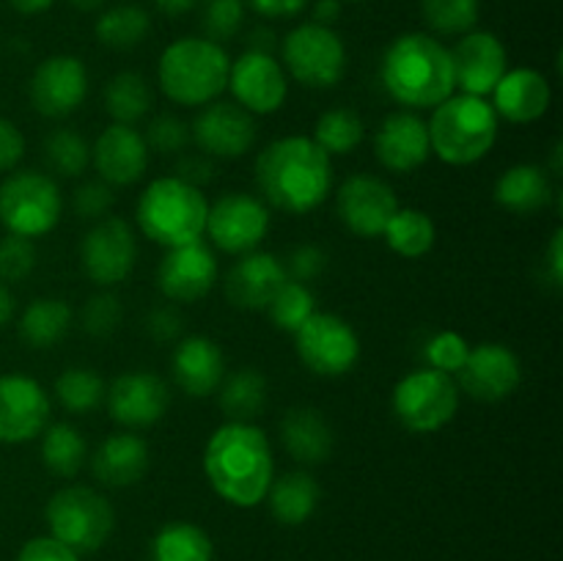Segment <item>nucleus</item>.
Listing matches in <instances>:
<instances>
[{"label":"nucleus","mask_w":563,"mask_h":561,"mask_svg":"<svg viewBox=\"0 0 563 561\" xmlns=\"http://www.w3.org/2000/svg\"><path fill=\"white\" fill-rule=\"evenodd\" d=\"M209 487L231 506L251 509L267 498L275 479V460L267 435L253 424L225 421L203 449Z\"/></svg>","instance_id":"obj_1"},{"label":"nucleus","mask_w":563,"mask_h":561,"mask_svg":"<svg viewBox=\"0 0 563 561\" xmlns=\"http://www.w3.org/2000/svg\"><path fill=\"white\" fill-rule=\"evenodd\" d=\"M256 185L269 207L286 215H306L322 207L333 190V163L311 138L286 135L262 148Z\"/></svg>","instance_id":"obj_2"},{"label":"nucleus","mask_w":563,"mask_h":561,"mask_svg":"<svg viewBox=\"0 0 563 561\" xmlns=\"http://www.w3.org/2000/svg\"><path fill=\"white\" fill-rule=\"evenodd\" d=\"M379 80L405 108H438L456 88L451 50L432 33H405L385 50Z\"/></svg>","instance_id":"obj_3"},{"label":"nucleus","mask_w":563,"mask_h":561,"mask_svg":"<svg viewBox=\"0 0 563 561\" xmlns=\"http://www.w3.org/2000/svg\"><path fill=\"white\" fill-rule=\"evenodd\" d=\"M231 58L218 42L203 36L176 38L163 50L157 80L165 97L185 108H201L218 99L229 86Z\"/></svg>","instance_id":"obj_4"},{"label":"nucleus","mask_w":563,"mask_h":561,"mask_svg":"<svg viewBox=\"0 0 563 561\" xmlns=\"http://www.w3.org/2000/svg\"><path fill=\"white\" fill-rule=\"evenodd\" d=\"M209 201L198 187L179 176H159L137 198L135 218L143 234L163 248L201 240L207 231Z\"/></svg>","instance_id":"obj_5"},{"label":"nucleus","mask_w":563,"mask_h":561,"mask_svg":"<svg viewBox=\"0 0 563 561\" xmlns=\"http://www.w3.org/2000/svg\"><path fill=\"white\" fill-rule=\"evenodd\" d=\"M427 130L429 146L443 163L473 165L487 157L498 141V113L484 97L451 94L445 102L432 108Z\"/></svg>","instance_id":"obj_6"},{"label":"nucleus","mask_w":563,"mask_h":561,"mask_svg":"<svg viewBox=\"0 0 563 561\" xmlns=\"http://www.w3.org/2000/svg\"><path fill=\"white\" fill-rule=\"evenodd\" d=\"M47 526L55 539L69 544L77 553H91L99 550L113 534V506L102 493L82 484L58 490L47 501Z\"/></svg>","instance_id":"obj_7"},{"label":"nucleus","mask_w":563,"mask_h":561,"mask_svg":"<svg viewBox=\"0 0 563 561\" xmlns=\"http://www.w3.org/2000/svg\"><path fill=\"white\" fill-rule=\"evenodd\" d=\"M64 198L47 174L16 170L0 185V223L9 234L44 237L58 226Z\"/></svg>","instance_id":"obj_8"},{"label":"nucleus","mask_w":563,"mask_h":561,"mask_svg":"<svg viewBox=\"0 0 563 561\" xmlns=\"http://www.w3.org/2000/svg\"><path fill=\"white\" fill-rule=\"evenodd\" d=\"M460 410V385L438 369H418L394 388V413L405 429L429 435L443 429Z\"/></svg>","instance_id":"obj_9"},{"label":"nucleus","mask_w":563,"mask_h":561,"mask_svg":"<svg viewBox=\"0 0 563 561\" xmlns=\"http://www.w3.org/2000/svg\"><path fill=\"white\" fill-rule=\"evenodd\" d=\"M280 53L289 75L308 88H333L344 77L346 50L333 28L306 22L286 33Z\"/></svg>","instance_id":"obj_10"},{"label":"nucleus","mask_w":563,"mask_h":561,"mask_svg":"<svg viewBox=\"0 0 563 561\" xmlns=\"http://www.w3.org/2000/svg\"><path fill=\"white\" fill-rule=\"evenodd\" d=\"M295 350L319 377H341L355 369L361 358V339L346 319L313 311L295 333Z\"/></svg>","instance_id":"obj_11"},{"label":"nucleus","mask_w":563,"mask_h":561,"mask_svg":"<svg viewBox=\"0 0 563 561\" xmlns=\"http://www.w3.org/2000/svg\"><path fill=\"white\" fill-rule=\"evenodd\" d=\"M269 231V209L262 198L251 193H225L209 207L207 231L209 240L225 253H251L264 242Z\"/></svg>","instance_id":"obj_12"},{"label":"nucleus","mask_w":563,"mask_h":561,"mask_svg":"<svg viewBox=\"0 0 563 561\" xmlns=\"http://www.w3.org/2000/svg\"><path fill=\"white\" fill-rule=\"evenodd\" d=\"M80 262L97 286H115L130 278L137 262V242L130 223L121 218H102L82 237Z\"/></svg>","instance_id":"obj_13"},{"label":"nucleus","mask_w":563,"mask_h":561,"mask_svg":"<svg viewBox=\"0 0 563 561\" xmlns=\"http://www.w3.org/2000/svg\"><path fill=\"white\" fill-rule=\"evenodd\" d=\"M399 209L394 187L385 179L372 174H355L344 179V185L335 193V212L341 223L357 237H383L385 226Z\"/></svg>","instance_id":"obj_14"},{"label":"nucleus","mask_w":563,"mask_h":561,"mask_svg":"<svg viewBox=\"0 0 563 561\" xmlns=\"http://www.w3.org/2000/svg\"><path fill=\"white\" fill-rule=\"evenodd\" d=\"M31 105L47 119H64L75 113L88 97V69L75 55H49L33 72L27 82Z\"/></svg>","instance_id":"obj_15"},{"label":"nucleus","mask_w":563,"mask_h":561,"mask_svg":"<svg viewBox=\"0 0 563 561\" xmlns=\"http://www.w3.org/2000/svg\"><path fill=\"white\" fill-rule=\"evenodd\" d=\"M236 105L247 113L269 116L284 108L289 97V82H286L284 66L269 53H253L245 50L229 69V86Z\"/></svg>","instance_id":"obj_16"},{"label":"nucleus","mask_w":563,"mask_h":561,"mask_svg":"<svg viewBox=\"0 0 563 561\" xmlns=\"http://www.w3.org/2000/svg\"><path fill=\"white\" fill-rule=\"evenodd\" d=\"M218 280V258L203 240L165 248L157 267V286L170 302H196L212 292Z\"/></svg>","instance_id":"obj_17"},{"label":"nucleus","mask_w":563,"mask_h":561,"mask_svg":"<svg viewBox=\"0 0 563 561\" xmlns=\"http://www.w3.org/2000/svg\"><path fill=\"white\" fill-rule=\"evenodd\" d=\"M49 396L25 374H0V443H27L44 432Z\"/></svg>","instance_id":"obj_18"},{"label":"nucleus","mask_w":563,"mask_h":561,"mask_svg":"<svg viewBox=\"0 0 563 561\" xmlns=\"http://www.w3.org/2000/svg\"><path fill=\"white\" fill-rule=\"evenodd\" d=\"M110 418L124 429H143L168 413L170 391L163 377L152 372H124L104 391Z\"/></svg>","instance_id":"obj_19"},{"label":"nucleus","mask_w":563,"mask_h":561,"mask_svg":"<svg viewBox=\"0 0 563 561\" xmlns=\"http://www.w3.org/2000/svg\"><path fill=\"white\" fill-rule=\"evenodd\" d=\"M190 135L207 157L234 160L256 143V121L234 102H209L192 121Z\"/></svg>","instance_id":"obj_20"},{"label":"nucleus","mask_w":563,"mask_h":561,"mask_svg":"<svg viewBox=\"0 0 563 561\" xmlns=\"http://www.w3.org/2000/svg\"><path fill=\"white\" fill-rule=\"evenodd\" d=\"M460 377V388L467 396L478 402H500L517 391L522 380L520 358L509 350L506 344H487L471 346L465 366L456 372Z\"/></svg>","instance_id":"obj_21"},{"label":"nucleus","mask_w":563,"mask_h":561,"mask_svg":"<svg viewBox=\"0 0 563 561\" xmlns=\"http://www.w3.org/2000/svg\"><path fill=\"white\" fill-rule=\"evenodd\" d=\"M454 61V80L462 94L471 97H487L506 75V47L495 33L489 31H467L451 50Z\"/></svg>","instance_id":"obj_22"},{"label":"nucleus","mask_w":563,"mask_h":561,"mask_svg":"<svg viewBox=\"0 0 563 561\" xmlns=\"http://www.w3.org/2000/svg\"><path fill=\"white\" fill-rule=\"evenodd\" d=\"M91 163L99 179L110 187L135 185L148 165V146L135 127L110 124L91 146Z\"/></svg>","instance_id":"obj_23"},{"label":"nucleus","mask_w":563,"mask_h":561,"mask_svg":"<svg viewBox=\"0 0 563 561\" xmlns=\"http://www.w3.org/2000/svg\"><path fill=\"white\" fill-rule=\"evenodd\" d=\"M289 280L286 275L284 262L273 256L267 251H251L242 253V258H236L234 267L229 270L223 280L225 300L234 308L242 311H264L269 306V300L275 297V292Z\"/></svg>","instance_id":"obj_24"},{"label":"nucleus","mask_w":563,"mask_h":561,"mask_svg":"<svg viewBox=\"0 0 563 561\" xmlns=\"http://www.w3.org/2000/svg\"><path fill=\"white\" fill-rule=\"evenodd\" d=\"M374 154H377L379 165L394 174H410V170L421 168L432 154L427 121L410 110L385 116L374 135Z\"/></svg>","instance_id":"obj_25"},{"label":"nucleus","mask_w":563,"mask_h":561,"mask_svg":"<svg viewBox=\"0 0 563 561\" xmlns=\"http://www.w3.org/2000/svg\"><path fill=\"white\" fill-rule=\"evenodd\" d=\"M553 102V91L542 72L537 69H511L500 77L493 88V110L504 116L511 124H533L542 119Z\"/></svg>","instance_id":"obj_26"},{"label":"nucleus","mask_w":563,"mask_h":561,"mask_svg":"<svg viewBox=\"0 0 563 561\" xmlns=\"http://www.w3.org/2000/svg\"><path fill=\"white\" fill-rule=\"evenodd\" d=\"M170 369H174V380L187 396H212L220 388L225 377V358L223 350L214 344L207 336H190L181 339L179 346L170 358Z\"/></svg>","instance_id":"obj_27"},{"label":"nucleus","mask_w":563,"mask_h":561,"mask_svg":"<svg viewBox=\"0 0 563 561\" xmlns=\"http://www.w3.org/2000/svg\"><path fill=\"white\" fill-rule=\"evenodd\" d=\"M148 446L141 435L113 432L93 451V479L104 487H132L148 471Z\"/></svg>","instance_id":"obj_28"},{"label":"nucleus","mask_w":563,"mask_h":561,"mask_svg":"<svg viewBox=\"0 0 563 561\" xmlns=\"http://www.w3.org/2000/svg\"><path fill=\"white\" fill-rule=\"evenodd\" d=\"M280 440L302 465H319L333 454V427L317 407H291L280 421Z\"/></svg>","instance_id":"obj_29"},{"label":"nucleus","mask_w":563,"mask_h":561,"mask_svg":"<svg viewBox=\"0 0 563 561\" xmlns=\"http://www.w3.org/2000/svg\"><path fill=\"white\" fill-rule=\"evenodd\" d=\"M555 190L542 165H511L495 185V201L515 215H533L550 207Z\"/></svg>","instance_id":"obj_30"},{"label":"nucleus","mask_w":563,"mask_h":561,"mask_svg":"<svg viewBox=\"0 0 563 561\" xmlns=\"http://www.w3.org/2000/svg\"><path fill=\"white\" fill-rule=\"evenodd\" d=\"M319 498H322V487H319L317 479L306 471H291L280 479H273L264 501L269 504V512L278 522L302 526L317 512Z\"/></svg>","instance_id":"obj_31"},{"label":"nucleus","mask_w":563,"mask_h":561,"mask_svg":"<svg viewBox=\"0 0 563 561\" xmlns=\"http://www.w3.org/2000/svg\"><path fill=\"white\" fill-rule=\"evenodd\" d=\"M71 328V308L60 297H38L22 311L20 339L31 350H49Z\"/></svg>","instance_id":"obj_32"},{"label":"nucleus","mask_w":563,"mask_h":561,"mask_svg":"<svg viewBox=\"0 0 563 561\" xmlns=\"http://www.w3.org/2000/svg\"><path fill=\"white\" fill-rule=\"evenodd\" d=\"M220 410L229 421L251 424L267 407V377L258 369H236L220 383Z\"/></svg>","instance_id":"obj_33"},{"label":"nucleus","mask_w":563,"mask_h":561,"mask_svg":"<svg viewBox=\"0 0 563 561\" xmlns=\"http://www.w3.org/2000/svg\"><path fill=\"white\" fill-rule=\"evenodd\" d=\"M152 105V88H148L146 77L137 72H119L104 86V110L110 113L113 124L135 127L137 121L146 119Z\"/></svg>","instance_id":"obj_34"},{"label":"nucleus","mask_w":563,"mask_h":561,"mask_svg":"<svg viewBox=\"0 0 563 561\" xmlns=\"http://www.w3.org/2000/svg\"><path fill=\"white\" fill-rule=\"evenodd\" d=\"M214 544L196 522H168L152 539V561H212Z\"/></svg>","instance_id":"obj_35"},{"label":"nucleus","mask_w":563,"mask_h":561,"mask_svg":"<svg viewBox=\"0 0 563 561\" xmlns=\"http://www.w3.org/2000/svg\"><path fill=\"white\" fill-rule=\"evenodd\" d=\"M383 237L388 240L390 251L405 258L427 256L438 240L434 220L423 209H396L390 223L385 226Z\"/></svg>","instance_id":"obj_36"},{"label":"nucleus","mask_w":563,"mask_h":561,"mask_svg":"<svg viewBox=\"0 0 563 561\" xmlns=\"http://www.w3.org/2000/svg\"><path fill=\"white\" fill-rule=\"evenodd\" d=\"M152 31V16L137 3H121L102 11L93 25L99 42L110 50H132Z\"/></svg>","instance_id":"obj_37"},{"label":"nucleus","mask_w":563,"mask_h":561,"mask_svg":"<svg viewBox=\"0 0 563 561\" xmlns=\"http://www.w3.org/2000/svg\"><path fill=\"white\" fill-rule=\"evenodd\" d=\"M88 446L82 435L71 424L60 421L44 429L42 435V460L49 473L60 479H71L86 465Z\"/></svg>","instance_id":"obj_38"},{"label":"nucleus","mask_w":563,"mask_h":561,"mask_svg":"<svg viewBox=\"0 0 563 561\" xmlns=\"http://www.w3.org/2000/svg\"><path fill=\"white\" fill-rule=\"evenodd\" d=\"M366 127L363 119L352 108H333L324 110L313 127L311 141L322 148L324 154H352L363 143Z\"/></svg>","instance_id":"obj_39"},{"label":"nucleus","mask_w":563,"mask_h":561,"mask_svg":"<svg viewBox=\"0 0 563 561\" xmlns=\"http://www.w3.org/2000/svg\"><path fill=\"white\" fill-rule=\"evenodd\" d=\"M104 385L102 374L86 366H69L55 377V396H58L60 407L75 416H86V413L97 410L104 402Z\"/></svg>","instance_id":"obj_40"},{"label":"nucleus","mask_w":563,"mask_h":561,"mask_svg":"<svg viewBox=\"0 0 563 561\" xmlns=\"http://www.w3.org/2000/svg\"><path fill=\"white\" fill-rule=\"evenodd\" d=\"M273 319V324L286 333H297V330L306 324V319L317 311V300H313V292L308 289V284L300 280H286L275 297L269 300V306L264 308Z\"/></svg>","instance_id":"obj_41"},{"label":"nucleus","mask_w":563,"mask_h":561,"mask_svg":"<svg viewBox=\"0 0 563 561\" xmlns=\"http://www.w3.org/2000/svg\"><path fill=\"white\" fill-rule=\"evenodd\" d=\"M47 168L58 176H80L91 163V146L75 130H53L44 141Z\"/></svg>","instance_id":"obj_42"},{"label":"nucleus","mask_w":563,"mask_h":561,"mask_svg":"<svg viewBox=\"0 0 563 561\" xmlns=\"http://www.w3.org/2000/svg\"><path fill=\"white\" fill-rule=\"evenodd\" d=\"M421 14L440 36H465L478 22V0H421Z\"/></svg>","instance_id":"obj_43"},{"label":"nucleus","mask_w":563,"mask_h":561,"mask_svg":"<svg viewBox=\"0 0 563 561\" xmlns=\"http://www.w3.org/2000/svg\"><path fill=\"white\" fill-rule=\"evenodd\" d=\"M245 22V0H203L201 28L209 42H229Z\"/></svg>","instance_id":"obj_44"},{"label":"nucleus","mask_w":563,"mask_h":561,"mask_svg":"<svg viewBox=\"0 0 563 561\" xmlns=\"http://www.w3.org/2000/svg\"><path fill=\"white\" fill-rule=\"evenodd\" d=\"M467 355H471V344L465 341V336L454 333V330H440V333L429 341L427 350H423L429 369H438V372L451 374V377L465 366Z\"/></svg>","instance_id":"obj_45"},{"label":"nucleus","mask_w":563,"mask_h":561,"mask_svg":"<svg viewBox=\"0 0 563 561\" xmlns=\"http://www.w3.org/2000/svg\"><path fill=\"white\" fill-rule=\"evenodd\" d=\"M143 141H146L148 152L154 148L157 154H179L190 143V124L174 113L154 116L148 121Z\"/></svg>","instance_id":"obj_46"},{"label":"nucleus","mask_w":563,"mask_h":561,"mask_svg":"<svg viewBox=\"0 0 563 561\" xmlns=\"http://www.w3.org/2000/svg\"><path fill=\"white\" fill-rule=\"evenodd\" d=\"M36 267V248H33V240L27 237L9 234L0 240V280H9V284H16V280H25L27 275Z\"/></svg>","instance_id":"obj_47"},{"label":"nucleus","mask_w":563,"mask_h":561,"mask_svg":"<svg viewBox=\"0 0 563 561\" xmlns=\"http://www.w3.org/2000/svg\"><path fill=\"white\" fill-rule=\"evenodd\" d=\"M121 317H124V308L113 292H99V295L88 297V302L82 306V328L97 339L115 333Z\"/></svg>","instance_id":"obj_48"},{"label":"nucleus","mask_w":563,"mask_h":561,"mask_svg":"<svg viewBox=\"0 0 563 561\" xmlns=\"http://www.w3.org/2000/svg\"><path fill=\"white\" fill-rule=\"evenodd\" d=\"M71 207H75L77 218L102 220L108 218L110 207H113V190H110V185H104L102 179L86 182V185L77 187L75 196H71Z\"/></svg>","instance_id":"obj_49"},{"label":"nucleus","mask_w":563,"mask_h":561,"mask_svg":"<svg viewBox=\"0 0 563 561\" xmlns=\"http://www.w3.org/2000/svg\"><path fill=\"white\" fill-rule=\"evenodd\" d=\"M324 267H328V253L317 245H297L284 264L286 275L291 280H300V284L319 278L324 273Z\"/></svg>","instance_id":"obj_50"},{"label":"nucleus","mask_w":563,"mask_h":561,"mask_svg":"<svg viewBox=\"0 0 563 561\" xmlns=\"http://www.w3.org/2000/svg\"><path fill=\"white\" fill-rule=\"evenodd\" d=\"M16 561H80V553L49 534V537L27 539Z\"/></svg>","instance_id":"obj_51"},{"label":"nucleus","mask_w":563,"mask_h":561,"mask_svg":"<svg viewBox=\"0 0 563 561\" xmlns=\"http://www.w3.org/2000/svg\"><path fill=\"white\" fill-rule=\"evenodd\" d=\"M214 174H218V168H214V163L207 154H181L174 176H179L181 182L201 190V187H207L214 179Z\"/></svg>","instance_id":"obj_52"},{"label":"nucleus","mask_w":563,"mask_h":561,"mask_svg":"<svg viewBox=\"0 0 563 561\" xmlns=\"http://www.w3.org/2000/svg\"><path fill=\"white\" fill-rule=\"evenodd\" d=\"M146 333L159 344H168L181 333V317L174 306H157L146 317Z\"/></svg>","instance_id":"obj_53"},{"label":"nucleus","mask_w":563,"mask_h":561,"mask_svg":"<svg viewBox=\"0 0 563 561\" xmlns=\"http://www.w3.org/2000/svg\"><path fill=\"white\" fill-rule=\"evenodd\" d=\"M22 154H25V138H22L20 127L0 116V174L14 168Z\"/></svg>","instance_id":"obj_54"},{"label":"nucleus","mask_w":563,"mask_h":561,"mask_svg":"<svg viewBox=\"0 0 563 561\" xmlns=\"http://www.w3.org/2000/svg\"><path fill=\"white\" fill-rule=\"evenodd\" d=\"M253 11L267 20H291L308 6V0H251Z\"/></svg>","instance_id":"obj_55"},{"label":"nucleus","mask_w":563,"mask_h":561,"mask_svg":"<svg viewBox=\"0 0 563 561\" xmlns=\"http://www.w3.org/2000/svg\"><path fill=\"white\" fill-rule=\"evenodd\" d=\"M548 275L555 286L563 284V231L555 229L548 248Z\"/></svg>","instance_id":"obj_56"},{"label":"nucleus","mask_w":563,"mask_h":561,"mask_svg":"<svg viewBox=\"0 0 563 561\" xmlns=\"http://www.w3.org/2000/svg\"><path fill=\"white\" fill-rule=\"evenodd\" d=\"M341 16V0H317L313 3V22L324 28H333V22Z\"/></svg>","instance_id":"obj_57"},{"label":"nucleus","mask_w":563,"mask_h":561,"mask_svg":"<svg viewBox=\"0 0 563 561\" xmlns=\"http://www.w3.org/2000/svg\"><path fill=\"white\" fill-rule=\"evenodd\" d=\"M247 50L253 53H269L275 50V33L269 28H253L251 36H247Z\"/></svg>","instance_id":"obj_58"},{"label":"nucleus","mask_w":563,"mask_h":561,"mask_svg":"<svg viewBox=\"0 0 563 561\" xmlns=\"http://www.w3.org/2000/svg\"><path fill=\"white\" fill-rule=\"evenodd\" d=\"M154 6H157L159 14L181 16V14H187V11L196 9L198 0H154Z\"/></svg>","instance_id":"obj_59"},{"label":"nucleus","mask_w":563,"mask_h":561,"mask_svg":"<svg viewBox=\"0 0 563 561\" xmlns=\"http://www.w3.org/2000/svg\"><path fill=\"white\" fill-rule=\"evenodd\" d=\"M11 6H14V11H20V14H44V11H49L55 6V0H9Z\"/></svg>","instance_id":"obj_60"},{"label":"nucleus","mask_w":563,"mask_h":561,"mask_svg":"<svg viewBox=\"0 0 563 561\" xmlns=\"http://www.w3.org/2000/svg\"><path fill=\"white\" fill-rule=\"evenodd\" d=\"M11 314H14V297H11L9 286L0 280V328H3L5 322L11 319Z\"/></svg>","instance_id":"obj_61"},{"label":"nucleus","mask_w":563,"mask_h":561,"mask_svg":"<svg viewBox=\"0 0 563 561\" xmlns=\"http://www.w3.org/2000/svg\"><path fill=\"white\" fill-rule=\"evenodd\" d=\"M69 3L75 6L77 11H86V14H88V11H99V9H102V6L108 3V0H69Z\"/></svg>","instance_id":"obj_62"},{"label":"nucleus","mask_w":563,"mask_h":561,"mask_svg":"<svg viewBox=\"0 0 563 561\" xmlns=\"http://www.w3.org/2000/svg\"><path fill=\"white\" fill-rule=\"evenodd\" d=\"M561 152H563V148H561V143H555V146H553V174L555 176H561Z\"/></svg>","instance_id":"obj_63"},{"label":"nucleus","mask_w":563,"mask_h":561,"mask_svg":"<svg viewBox=\"0 0 563 561\" xmlns=\"http://www.w3.org/2000/svg\"><path fill=\"white\" fill-rule=\"evenodd\" d=\"M341 3H363V0H341Z\"/></svg>","instance_id":"obj_64"}]
</instances>
